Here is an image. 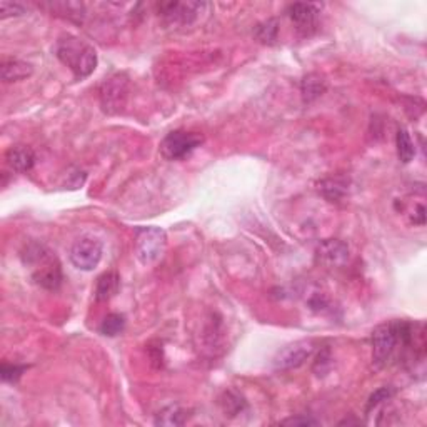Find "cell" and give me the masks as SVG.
<instances>
[{
	"instance_id": "cell-1",
	"label": "cell",
	"mask_w": 427,
	"mask_h": 427,
	"mask_svg": "<svg viewBox=\"0 0 427 427\" xmlns=\"http://www.w3.org/2000/svg\"><path fill=\"white\" fill-rule=\"evenodd\" d=\"M416 326L408 320H391L372 331V360L379 369L385 367L397 356L416 352ZM417 354V352H416Z\"/></svg>"
},
{
	"instance_id": "cell-2",
	"label": "cell",
	"mask_w": 427,
	"mask_h": 427,
	"mask_svg": "<svg viewBox=\"0 0 427 427\" xmlns=\"http://www.w3.org/2000/svg\"><path fill=\"white\" fill-rule=\"evenodd\" d=\"M55 55L69 67L77 80L85 79L97 67V52L92 45L76 35H62L55 44Z\"/></svg>"
},
{
	"instance_id": "cell-3",
	"label": "cell",
	"mask_w": 427,
	"mask_h": 427,
	"mask_svg": "<svg viewBox=\"0 0 427 427\" xmlns=\"http://www.w3.org/2000/svg\"><path fill=\"white\" fill-rule=\"evenodd\" d=\"M24 262L32 267V277L40 287L47 290L59 289L62 284V270L57 257L40 244L27 245L22 254Z\"/></svg>"
},
{
	"instance_id": "cell-4",
	"label": "cell",
	"mask_w": 427,
	"mask_h": 427,
	"mask_svg": "<svg viewBox=\"0 0 427 427\" xmlns=\"http://www.w3.org/2000/svg\"><path fill=\"white\" fill-rule=\"evenodd\" d=\"M167 247V236L159 227H141L135 232V256L143 265H150L164 256Z\"/></svg>"
},
{
	"instance_id": "cell-5",
	"label": "cell",
	"mask_w": 427,
	"mask_h": 427,
	"mask_svg": "<svg viewBox=\"0 0 427 427\" xmlns=\"http://www.w3.org/2000/svg\"><path fill=\"white\" fill-rule=\"evenodd\" d=\"M98 97H101L102 110L105 114H119L124 110L127 104V97H129V77L125 73H114L112 77L102 82L101 90H98Z\"/></svg>"
},
{
	"instance_id": "cell-6",
	"label": "cell",
	"mask_w": 427,
	"mask_h": 427,
	"mask_svg": "<svg viewBox=\"0 0 427 427\" xmlns=\"http://www.w3.org/2000/svg\"><path fill=\"white\" fill-rule=\"evenodd\" d=\"M204 142V137L197 132H186V130H174L167 134L160 143V154L167 160H180L187 157L191 152H194L200 143Z\"/></svg>"
},
{
	"instance_id": "cell-7",
	"label": "cell",
	"mask_w": 427,
	"mask_h": 427,
	"mask_svg": "<svg viewBox=\"0 0 427 427\" xmlns=\"http://www.w3.org/2000/svg\"><path fill=\"white\" fill-rule=\"evenodd\" d=\"M314 351L315 344L312 340H295L277 352V356L274 357V367L276 371H293L311 359Z\"/></svg>"
},
{
	"instance_id": "cell-8",
	"label": "cell",
	"mask_w": 427,
	"mask_h": 427,
	"mask_svg": "<svg viewBox=\"0 0 427 427\" xmlns=\"http://www.w3.org/2000/svg\"><path fill=\"white\" fill-rule=\"evenodd\" d=\"M102 252H104V249H102L101 242L92 239V237H84L72 245L69 257H71L73 267H77L79 270H92L101 262Z\"/></svg>"
},
{
	"instance_id": "cell-9",
	"label": "cell",
	"mask_w": 427,
	"mask_h": 427,
	"mask_svg": "<svg viewBox=\"0 0 427 427\" xmlns=\"http://www.w3.org/2000/svg\"><path fill=\"white\" fill-rule=\"evenodd\" d=\"M205 3L199 2H164L159 3V14L171 26H187L194 22Z\"/></svg>"
},
{
	"instance_id": "cell-10",
	"label": "cell",
	"mask_w": 427,
	"mask_h": 427,
	"mask_svg": "<svg viewBox=\"0 0 427 427\" xmlns=\"http://www.w3.org/2000/svg\"><path fill=\"white\" fill-rule=\"evenodd\" d=\"M319 10L320 6L317 3H293L287 9V14H289L299 34L311 35L317 28Z\"/></svg>"
},
{
	"instance_id": "cell-11",
	"label": "cell",
	"mask_w": 427,
	"mask_h": 427,
	"mask_svg": "<svg viewBox=\"0 0 427 427\" xmlns=\"http://www.w3.org/2000/svg\"><path fill=\"white\" fill-rule=\"evenodd\" d=\"M315 257H317L320 264L327 267H340L347 262L349 247L342 241L327 239L317 245Z\"/></svg>"
},
{
	"instance_id": "cell-12",
	"label": "cell",
	"mask_w": 427,
	"mask_h": 427,
	"mask_svg": "<svg viewBox=\"0 0 427 427\" xmlns=\"http://www.w3.org/2000/svg\"><path fill=\"white\" fill-rule=\"evenodd\" d=\"M7 164L12 171L19 172V174H24V172H28L34 167L35 164V154L31 147L27 146H14L7 150Z\"/></svg>"
},
{
	"instance_id": "cell-13",
	"label": "cell",
	"mask_w": 427,
	"mask_h": 427,
	"mask_svg": "<svg viewBox=\"0 0 427 427\" xmlns=\"http://www.w3.org/2000/svg\"><path fill=\"white\" fill-rule=\"evenodd\" d=\"M34 69L31 64L24 62L19 59H9L3 60L2 67H0V73H2L3 82H19L27 79L32 76Z\"/></svg>"
},
{
	"instance_id": "cell-14",
	"label": "cell",
	"mask_w": 427,
	"mask_h": 427,
	"mask_svg": "<svg viewBox=\"0 0 427 427\" xmlns=\"http://www.w3.org/2000/svg\"><path fill=\"white\" fill-rule=\"evenodd\" d=\"M119 287H121V277L114 270L104 272L101 277L97 279L96 284V299L101 302L110 301L119 293Z\"/></svg>"
},
{
	"instance_id": "cell-15",
	"label": "cell",
	"mask_w": 427,
	"mask_h": 427,
	"mask_svg": "<svg viewBox=\"0 0 427 427\" xmlns=\"http://www.w3.org/2000/svg\"><path fill=\"white\" fill-rule=\"evenodd\" d=\"M191 417V410L180 406H169V408L162 409L155 417V426H166V427H175L184 426Z\"/></svg>"
},
{
	"instance_id": "cell-16",
	"label": "cell",
	"mask_w": 427,
	"mask_h": 427,
	"mask_svg": "<svg viewBox=\"0 0 427 427\" xmlns=\"http://www.w3.org/2000/svg\"><path fill=\"white\" fill-rule=\"evenodd\" d=\"M324 92H326V80H324L319 73H307V76L304 77L301 82V94L304 102L309 104V102L322 96Z\"/></svg>"
},
{
	"instance_id": "cell-17",
	"label": "cell",
	"mask_w": 427,
	"mask_h": 427,
	"mask_svg": "<svg viewBox=\"0 0 427 427\" xmlns=\"http://www.w3.org/2000/svg\"><path fill=\"white\" fill-rule=\"evenodd\" d=\"M319 192L329 202H339L347 194V182L344 179H324L319 182Z\"/></svg>"
},
{
	"instance_id": "cell-18",
	"label": "cell",
	"mask_w": 427,
	"mask_h": 427,
	"mask_svg": "<svg viewBox=\"0 0 427 427\" xmlns=\"http://www.w3.org/2000/svg\"><path fill=\"white\" fill-rule=\"evenodd\" d=\"M220 408H223L225 416H237L245 409V401L239 392L236 391H225L219 401Z\"/></svg>"
},
{
	"instance_id": "cell-19",
	"label": "cell",
	"mask_w": 427,
	"mask_h": 427,
	"mask_svg": "<svg viewBox=\"0 0 427 427\" xmlns=\"http://www.w3.org/2000/svg\"><path fill=\"white\" fill-rule=\"evenodd\" d=\"M396 146H397V155L402 164H409L410 160L416 155V147H414L412 139H410L409 132L406 129H401L397 132L396 137Z\"/></svg>"
},
{
	"instance_id": "cell-20",
	"label": "cell",
	"mask_w": 427,
	"mask_h": 427,
	"mask_svg": "<svg viewBox=\"0 0 427 427\" xmlns=\"http://www.w3.org/2000/svg\"><path fill=\"white\" fill-rule=\"evenodd\" d=\"M277 35H279V24L276 19L265 20V22L259 24V26L256 27V39L261 44H267V45L276 44Z\"/></svg>"
},
{
	"instance_id": "cell-21",
	"label": "cell",
	"mask_w": 427,
	"mask_h": 427,
	"mask_svg": "<svg viewBox=\"0 0 427 427\" xmlns=\"http://www.w3.org/2000/svg\"><path fill=\"white\" fill-rule=\"evenodd\" d=\"M125 327V319L121 314H109L107 317L102 320L101 324V332L107 338H116L121 334Z\"/></svg>"
},
{
	"instance_id": "cell-22",
	"label": "cell",
	"mask_w": 427,
	"mask_h": 427,
	"mask_svg": "<svg viewBox=\"0 0 427 427\" xmlns=\"http://www.w3.org/2000/svg\"><path fill=\"white\" fill-rule=\"evenodd\" d=\"M26 371V365H17V364H2V379L6 383H17L19 377L22 376V372Z\"/></svg>"
},
{
	"instance_id": "cell-23",
	"label": "cell",
	"mask_w": 427,
	"mask_h": 427,
	"mask_svg": "<svg viewBox=\"0 0 427 427\" xmlns=\"http://www.w3.org/2000/svg\"><path fill=\"white\" fill-rule=\"evenodd\" d=\"M26 14V7L22 3L17 2H7V0H2L0 2V17L7 19V17H17V15Z\"/></svg>"
},
{
	"instance_id": "cell-24",
	"label": "cell",
	"mask_w": 427,
	"mask_h": 427,
	"mask_svg": "<svg viewBox=\"0 0 427 427\" xmlns=\"http://www.w3.org/2000/svg\"><path fill=\"white\" fill-rule=\"evenodd\" d=\"M394 389L392 387H381L377 389L376 392L372 394L371 397H369L367 401V410H371L372 408H377L379 404H383L384 401H389L394 396Z\"/></svg>"
},
{
	"instance_id": "cell-25",
	"label": "cell",
	"mask_w": 427,
	"mask_h": 427,
	"mask_svg": "<svg viewBox=\"0 0 427 427\" xmlns=\"http://www.w3.org/2000/svg\"><path fill=\"white\" fill-rule=\"evenodd\" d=\"M281 424L282 426H315L317 424V421H315V419L307 417V416H297V417L284 419Z\"/></svg>"
},
{
	"instance_id": "cell-26",
	"label": "cell",
	"mask_w": 427,
	"mask_h": 427,
	"mask_svg": "<svg viewBox=\"0 0 427 427\" xmlns=\"http://www.w3.org/2000/svg\"><path fill=\"white\" fill-rule=\"evenodd\" d=\"M410 220H412V224L416 225H424L426 224V207L424 204H419L416 209H414L412 216H410Z\"/></svg>"
}]
</instances>
